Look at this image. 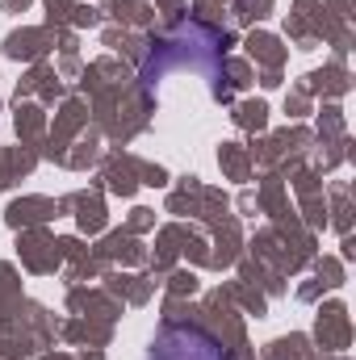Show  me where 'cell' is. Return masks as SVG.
I'll list each match as a JSON object with an SVG mask.
<instances>
[{"mask_svg":"<svg viewBox=\"0 0 356 360\" xmlns=\"http://www.w3.org/2000/svg\"><path fill=\"white\" fill-rule=\"evenodd\" d=\"M155 360H227V348L210 331L177 323V327H164L155 344Z\"/></svg>","mask_w":356,"mask_h":360,"instance_id":"cell-1","label":"cell"}]
</instances>
